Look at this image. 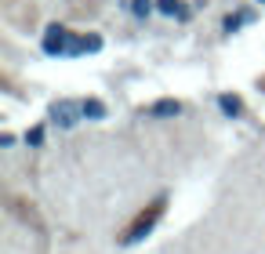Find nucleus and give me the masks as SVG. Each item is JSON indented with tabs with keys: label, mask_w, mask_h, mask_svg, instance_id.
Returning <instances> with one entry per match:
<instances>
[{
	"label": "nucleus",
	"mask_w": 265,
	"mask_h": 254,
	"mask_svg": "<svg viewBox=\"0 0 265 254\" xmlns=\"http://www.w3.org/2000/svg\"><path fill=\"white\" fill-rule=\"evenodd\" d=\"M163 211H167V193L153 196V200L145 203V207H142L138 214H134L131 222H127V229L120 232V236H116V243H120V247H134L138 240H145L153 229H157V222L163 218Z\"/></svg>",
	"instance_id": "nucleus-1"
},
{
	"label": "nucleus",
	"mask_w": 265,
	"mask_h": 254,
	"mask_svg": "<svg viewBox=\"0 0 265 254\" xmlns=\"http://www.w3.org/2000/svg\"><path fill=\"white\" fill-rule=\"evenodd\" d=\"M26 142L29 145H44V124H33L29 131H26Z\"/></svg>",
	"instance_id": "nucleus-10"
},
{
	"label": "nucleus",
	"mask_w": 265,
	"mask_h": 254,
	"mask_svg": "<svg viewBox=\"0 0 265 254\" xmlns=\"http://www.w3.org/2000/svg\"><path fill=\"white\" fill-rule=\"evenodd\" d=\"M262 87H265V77H262Z\"/></svg>",
	"instance_id": "nucleus-12"
},
{
	"label": "nucleus",
	"mask_w": 265,
	"mask_h": 254,
	"mask_svg": "<svg viewBox=\"0 0 265 254\" xmlns=\"http://www.w3.org/2000/svg\"><path fill=\"white\" fill-rule=\"evenodd\" d=\"M251 11H240V15H229V18H225V33H233V29H240V22H251Z\"/></svg>",
	"instance_id": "nucleus-9"
},
{
	"label": "nucleus",
	"mask_w": 265,
	"mask_h": 254,
	"mask_svg": "<svg viewBox=\"0 0 265 254\" xmlns=\"http://www.w3.org/2000/svg\"><path fill=\"white\" fill-rule=\"evenodd\" d=\"M182 113V102L178 98H157L149 106V116H178Z\"/></svg>",
	"instance_id": "nucleus-4"
},
{
	"label": "nucleus",
	"mask_w": 265,
	"mask_h": 254,
	"mask_svg": "<svg viewBox=\"0 0 265 254\" xmlns=\"http://www.w3.org/2000/svg\"><path fill=\"white\" fill-rule=\"evenodd\" d=\"M149 7H153L149 0H131V11L138 15V18H145V15H149Z\"/></svg>",
	"instance_id": "nucleus-11"
},
{
	"label": "nucleus",
	"mask_w": 265,
	"mask_h": 254,
	"mask_svg": "<svg viewBox=\"0 0 265 254\" xmlns=\"http://www.w3.org/2000/svg\"><path fill=\"white\" fill-rule=\"evenodd\" d=\"M73 48V33L66 26H48V33H44V51L48 55H69Z\"/></svg>",
	"instance_id": "nucleus-3"
},
{
	"label": "nucleus",
	"mask_w": 265,
	"mask_h": 254,
	"mask_svg": "<svg viewBox=\"0 0 265 254\" xmlns=\"http://www.w3.org/2000/svg\"><path fill=\"white\" fill-rule=\"evenodd\" d=\"M84 116L102 120V116H106V102H102V98H84Z\"/></svg>",
	"instance_id": "nucleus-8"
},
{
	"label": "nucleus",
	"mask_w": 265,
	"mask_h": 254,
	"mask_svg": "<svg viewBox=\"0 0 265 254\" xmlns=\"http://www.w3.org/2000/svg\"><path fill=\"white\" fill-rule=\"evenodd\" d=\"M218 106H222L225 116H243V98L240 95H229V91H225V95H218Z\"/></svg>",
	"instance_id": "nucleus-5"
},
{
	"label": "nucleus",
	"mask_w": 265,
	"mask_h": 254,
	"mask_svg": "<svg viewBox=\"0 0 265 254\" xmlns=\"http://www.w3.org/2000/svg\"><path fill=\"white\" fill-rule=\"evenodd\" d=\"M84 116V102H73V98H58L51 106V124H58L62 131L77 127V120Z\"/></svg>",
	"instance_id": "nucleus-2"
},
{
	"label": "nucleus",
	"mask_w": 265,
	"mask_h": 254,
	"mask_svg": "<svg viewBox=\"0 0 265 254\" xmlns=\"http://www.w3.org/2000/svg\"><path fill=\"white\" fill-rule=\"evenodd\" d=\"M157 7L163 15H171V18H189V11L182 7V0H157Z\"/></svg>",
	"instance_id": "nucleus-7"
},
{
	"label": "nucleus",
	"mask_w": 265,
	"mask_h": 254,
	"mask_svg": "<svg viewBox=\"0 0 265 254\" xmlns=\"http://www.w3.org/2000/svg\"><path fill=\"white\" fill-rule=\"evenodd\" d=\"M102 48V36H73V48H69V55H84V51H98Z\"/></svg>",
	"instance_id": "nucleus-6"
}]
</instances>
